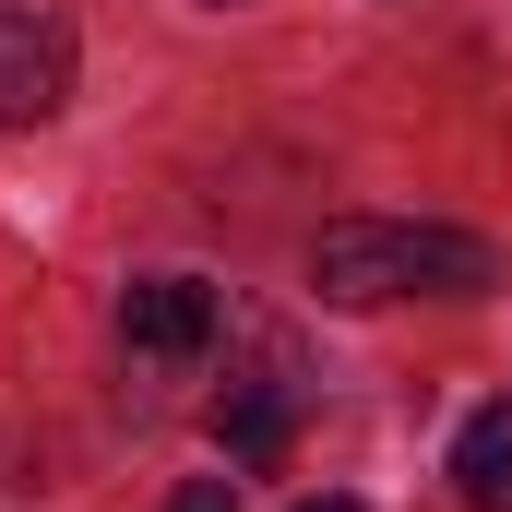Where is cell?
<instances>
[{"label":"cell","mask_w":512,"mask_h":512,"mask_svg":"<svg viewBox=\"0 0 512 512\" xmlns=\"http://www.w3.org/2000/svg\"><path fill=\"white\" fill-rule=\"evenodd\" d=\"M167 512H239V489H227V477H179V501Z\"/></svg>","instance_id":"6"},{"label":"cell","mask_w":512,"mask_h":512,"mask_svg":"<svg viewBox=\"0 0 512 512\" xmlns=\"http://www.w3.org/2000/svg\"><path fill=\"white\" fill-rule=\"evenodd\" d=\"M286 429H298V382H286V370L227 382V405H215V441H227L239 465H286Z\"/></svg>","instance_id":"4"},{"label":"cell","mask_w":512,"mask_h":512,"mask_svg":"<svg viewBox=\"0 0 512 512\" xmlns=\"http://www.w3.org/2000/svg\"><path fill=\"white\" fill-rule=\"evenodd\" d=\"M310 286L334 310H382V298H489L501 251L477 227H405V215H334L310 239Z\"/></svg>","instance_id":"1"},{"label":"cell","mask_w":512,"mask_h":512,"mask_svg":"<svg viewBox=\"0 0 512 512\" xmlns=\"http://www.w3.org/2000/svg\"><path fill=\"white\" fill-rule=\"evenodd\" d=\"M215 322H227V298H215L203 274H143V286L120 298L131 358H167V370H179V358H203V346H215Z\"/></svg>","instance_id":"2"},{"label":"cell","mask_w":512,"mask_h":512,"mask_svg":"<svg viewBox=\"0 0 512 512\" xmlns=\"http://www.w3.org/2000/svg\"><path fill=\"white\" fill-rule=\"evenodd\" d=\"M453 489H465V512H512V393H489L453 429Z\"/></svg>","instance_id":"5"},{"label":"cell","mask_w":512,"mask_h":512,"mask_svg":"<svg viewBox=\"0 0 512 512\" xmlns=\"http://www.w3.org/2000/svg\"><path fill=\"white\" fill-rule=\"evenodd\" d=\"M72 96V36L48 12H12L0 0V120H48Z\"/></svg>","instance_id":"3"},{"label":"cell","mask_w":512,"mask_h":512,"mask_svg":"<svg viewBox=\"0 0 512 512\" xmlns=\"http://www.w3.org/2000/svg\"><path fill=\"white\" fill-rule=\"evenodd\" d=\"M298 512H358V501H298Z\"/></svg>","instance_id":"7"}]
</instances>
